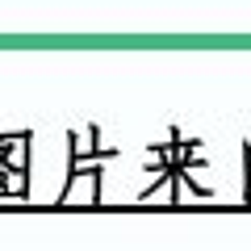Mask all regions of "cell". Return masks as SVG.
I'll use <instances>...</instances> for the list:
<instances>
[]
</instances>
